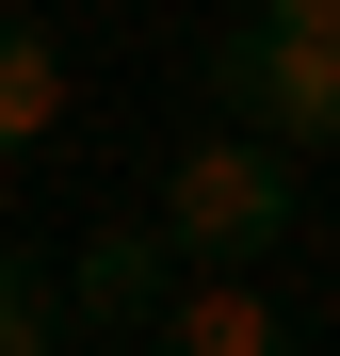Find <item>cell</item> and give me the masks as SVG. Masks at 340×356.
Returning <instances> with one entry per match:
<instances>
[{"instance_id":"1","label":"cell","mask_w":340,"mask_h":356,"mask_svg":"<svg viewBox=\"0 0 340 356\" xmlns=\"http://www.w3.org/2000/svg\"><path fill=\"white\" fill-rule=\"evenodd\" d=\"M146 227L179 243V275H243V259H275V243H292V146L211 113V146L162 162V211H146Z\"/></svg>"},{"instance_id":"2","label":"cell","mask_w":340,"mask_h":356,"mask_svg":"<svg viewBox=\"0 0 340 356\" xmlns=\"http://www.w3.org/2000/svg\"><path fill=\"white\" fill-rule=\"evenodd\" d=\"M195 81H211V113L227 130H275V146H340V33H275V17H227L211 49H195Z\"/></svg>"},{"instance_id":"3","label":"cell","mask_w":340,"mask_h":356,"mask_svg":"<svg viewBox=\"0 0 340 356\" xmlns=\"http://www.w3.org/2000/svg\"><path fill=\"white\" fill-rule=\"evenodd\" d=\"M162 291H179V243H162V227H97V243L65 259V308L81 324H162Z\"/></svg>"},{"instance_id":"4","label":"cell","mask_w":340,"mask_h":356,"mask_svg":"<svg viewBox=\"0 0 340 356\" xmlns=\"http://www.w3.org/2000/svg\"><path fill=\"white\" fill-rule=\"evenodd\" d=\"M146 340H162V356H292V324H275V308H259L243 275H179Z\"/></svg>"},{"instance_id":"5","label":"cell","mask_w":340,"mask_h":356,"mask_svg":"<svg viewBox=\"0 0 340 356\" xmlns=\"http://www.w3.org/2000/svg\"><path fill=\"white\" fill-rule=\"evenodd\" d=\"M49 130H65V49L33 17H0V162H33Z\"/></svg>"},{"instance_id":"6","label":"cell","mask_w":340,"mask_h":356,"mask_svg":"<svg viewBox=\"0 0 340 356\" xmlns=\"http://www.w3.org/2000/svg\"><path fill=\"white\" fill-rule=\"evenodd\" d=\"M49 340H65V275L0 243V356H49Z\"/></svg>"},{"instance_id":"7","label":"cell","mask_w":340,"mask_h":356,"mask_svg":"<svg viewBox=\"0 0 340 356\" xmlns=\"http://www.w3.org/2000/svg\"><path fill=\"white\" fill-rule=\"evenodd\" d=\"M243 17H275V33H340V0H243Z\"/></svg>"}]
</instances>
